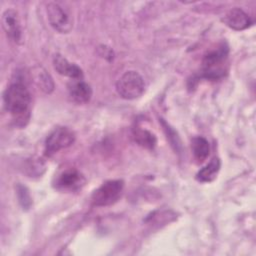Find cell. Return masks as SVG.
Instances as JSON below:
<instances>
[{
	"instance_id": "cell-13",
	"label": "cell",
	"mask_w": 256,
	"mask_h": 256,
	"mask_svg": "<svg viewBox=\"0 0 256 256\" xmlns=\"http://www.w3.org/2000/svg\"><path fill=\"white\" fill-rule=\"evenodd\" d=\"M133 138L138 145L150 150L154 149L157 143V139L152 132L140 127L133 129Z\"/></svg>"
},
{
	"instance_id": "cell-10",
	"label": "cell",
	"mask_w": 256,
	"mask_h": 256,
	"mask_svg": "<svg viewBox=\"0 0 256 256\" xmlns=\"http://www.w3.org/2000/svg\"><path fill=\"white\" fill-rule=\"evenodd\" d=\"M68 92L70 98L78 104L87 103L92 96L91 86L82 79L72 80L68 84Z\"/></svg>"
},
{
	"instance_id": "cell-2",
	"label": "cell",
	"mask_w": 256,
	"mask_h": 256,
	"mask_svg": "<svg viewBox=\"0 0 256 256\" xmlns=\"http://www.w3.org/2000/svg\"><path fill=\"white\" fill-rule=\"evenodd\" d=\"M228 52L229 49L225 43H221L217 48L208 52L202 60V77L211 80L223 77L226 72Z\"/></svg>"
},
{
	"instance_id": "cell-6",
	"label": "cell",
	"mask_w": 256,
	"mask_h": 256,
	"mask_svg": "<svg viewBox=\"0 0 256 256\" xmlns=\"http://www.w3.org/2000/svg\"><path fill=\"white\" fill-rule=\"evenodd\" d=\"M50 25L59 33H68L72 29V18L69 12L61 5L51 2L46 8Z\"/></svg>"
},
{
	"instance_id": "cell-3",
	"label": "cell",
	"mask_w": 256,
	"mask_h": 256,
	"mask_svg": "<svg viewBox=\"0 0 256 256\" xmlns=\"http://www.w3.org/2000/svg\"><path fill=\"white\" fill-rule=\"evenodd\" d=\"M123 188L124 182L122 180H108L92 193L91 202L97 207L112 205L121 197Z\"/></svg>"
},
{
	"instance_id": "cell-7",
	"label": "cell",
	"mask_w": 256,
	"mask_h": 256,
	"mask_svg": "<svg viewBox=\"0 0 256 256\" xmlns=\"http://www.w3.org/2000/svg\"><path fill=\"white\" fill-rule=\"evenodd\" d=\"M85 182V177L77 169L67 168L55 177L54 186L60 191L74 192L81 189Z\"/></svg>"
},
{
	"instance_id": "cell-5",
	"label": "cell",
	"mask_w": 256,
	"mask_h": 256,
	"mask_svg": "<svg viewBox=\"0 0 256 256\" xmlns=\"http://www.w3.org/2000/svg\"><path fill=\"white\" fill-rule=\"evenodd\" d=\"M75 141V134L67 127L55 128L46 138L45 154L51 156L56 152L71 146Z\"/></svg>"
},
{
	"instance_id": "cell-8",
	"label": "cell",
	"mask_w": 256,
	"mask_h": 256,
	"mask_svg": "<svg viewBox=\"0 0 256 256\" xmlns=\"http://www.w3.org/2000/svg\"><path fill=\"white\" fill-rule=\"evenodd\" d=\"M2 26L6 33V35L14 41L15 43H19L21 40L22 30L18 17V13L13 9L6 10L2 15Z\"/></svg>"
},
{
	"instance_id": "cell-1",
	"label": "cell",
	"mask_w": 256,
	"mask_h": 256,
	"mask_svg": "<svg viewBox=\"0 0 256 256\" xmlns=\"http://www.w3.org/2000/svg\"><path fill=\"white\" fill-rule=\"evenodd\" d=\"M5 109L12 115L13 119L20 125H25L29 118L31 96L22 83L11 84L3 95Z\"/></svg>"
},
{
	"instance_id": "cell-11",
	"label": "cell",
	"mask_w": 256,
	"mask_h": 256,
	"mask_svg": "<svg viewBox=\"0 0 256 256\" xmlns=\"http://www.w3.org/2000/svg\"><path fill=\"white\" fill-rule=\"evenodd\" d=\"M224 23L236 31H241L251 25V19L241 8L231 9L223 19Z\"/></svg>"
},
{
	"instance_id": "cell-17",
	"label": "cell",
	"mask_w": 256,
	"mask_h": 256,
	"mask_svg": "<svg viewBox=\"0 0 256 256\" xmlns=\"http://www.w3.org/2000/svg\"><path fill=\"white\" fill-rule=\"evenodd\" d=\"M16 194L18 198V202L23 210H29L32 205V199L31 195L29 193V190L26 186H23L21 184H18L16 186Z\"/></svg>"
},
{
	"instance_id": "cell-9",
	"label": "cell",
	"mask_w": 256,
	"mask_h": 256,
	"mask_svg": "<svg viewBox=\"0 0 256 256\" xmlns=\"http://www.w3.org/2000/svg\"><path fill=\"white\" fill-rule=\"evenodd\" d=\"M53 66H54V69L56 70V72H58L60 75L69 77L73 80L83 78L82 69L78 65L69 62L64 56H62L60 54L54 55Z\"/></svg>"
},
{
	"instance_id": "cell-4",
	"label": "cell",
	"mask_w": 256,
	"mask_h": 256,
	"mask_svg": "<svg viewBox=\"0 0 256 256\" xmlns=\"http://www.w3.org/2000/svg\"><path fill=\"white\" fill-rule=\"evenodd\" d=\"M145 84L142 76L136 71L125 72L116 83L117 93L124 99L133 100L144 92Z\"/></svg>"
},
{
	"instance_id": "cell-12",
	"label": "cell",
	"mask_w": 256,
	"mask_h": 256,
	"mask_svg": "<svg viewBox=\"0 0 256 256\" xmlns=\"http://www.w3.org/2000/svg\"><path fill=\"white\" fill-rule=\"evenodd\" d=\"M221 162L219 158L215 157L213 158L206 166H204L202 169L199 170V172L196 174V179L200 182H211L216 177L220 170Z\"/></svg>"
},
{
	"instance_id": "cell-14",
	"label": "cell",
	"mask_w": 256,
	"mask_h": 256,
	"mask_svg": "<svg viewBox=\"0 0 256 256\" xmlns=\"http://www.w3.org/2000/svg\"><path fill=\"white\" fill-rule=\"evenodd\" d=\"M191 148H192L194 158L198 162H203L204 160H206V158L208 157L209 152H210L209 142L205 138L200 137V136L192 139Z\"/></svg>"
},
{
	"instance_id": "cell-15",
	"label": "cell",
	"mask_w": 256,
	"mask_h": 256,
	"mask_svg": "<svg viewBox=\"0 0 256 256\" xmlns=\"http://www.w3.org/2000/svg\"><path fill=\"white\" fill-rule=\"evenodd\" d=\"M35 82L40 87L41 90H43L46 93H50L54 89V83L52 81V78L50 75L42 68L35 71Z\"/></svg>"
},
{
	"instance_id": "cell-16",
	"label": "cell",
	"mask_w": 256,
	"mask_h": 256,
	"mask_svg": "<svg viewBox=\"0 0 256 256\" xmlns=\"http://www.w3.org/2000/svg\"><path fill=\"white\" fill-rule=\"evenodd\" d=\"M160 122H161L163 130L166 134L167 140L170 142L171 147L174 149L175 152L181 153L182 152V145H181V140H180L179 136L177 135V132L167 122H165L163 119H161Z\"/></svg>"
}]
</instances>
